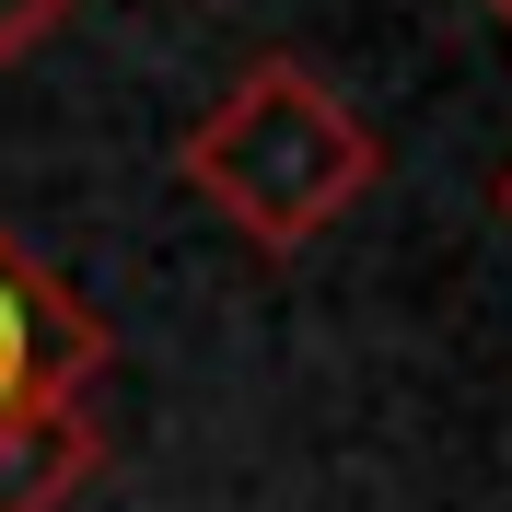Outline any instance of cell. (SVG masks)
<instances>
[{
	"mask_svg": "<svg viewBox=\"0 0 512 512\" xmlns=\"http://www.w3.org/2000/svg\"><path fill=\"white\" fill-rule=\"evenodd\" d=\"M175 175H187L256 256H303L361 187H373V128L326 94L303 59H256L245 82L187 128Z\"/></svg>",
	"mask_w": 512,
	"mask_h": 512,
	"instance_id": "1",
	"label": "cell"
},
{
	"mask_svg": "<svg viewBox=\"0 0 512 512\" xmlns=\"http://www.w3.org/2000/svg\"><path fill=\"white\" fill-rule=\"evenodd\" d=\"M105 373V326L82 315V291L24 256V233H0V419L12 408H59Z\"/></svg>",
	"mask_w": 512,
	"mask_h": 512,
	"instance_id": "2",
	"label": "cell"
},
{
	"mask_svg": "<svg viewBox=\"0 0 512 512\" xmlns=\"http://www.w3.org/2000/svg\"><path fill=\"white\" fill-rule=\"evenodd\" d=\"M94 419H82V396H59V408H12L0 419V512H70V489L94 478Z\"/></svg>",
	"mask_w": 512,
	"mask_h": 512,
	"instance_id": "3",
	"label": "cell"
},
{
	"mask_svg": "<svg viewBox=\"0 0 512 512\" xmlns=\"http://www.w3.org/2000/svg\"><path fill=\"white\" fill-rule=\"evenodd\" d=\"M59 12H70V0H0V59L47 47V35H59Z\"/></svg>",
	"mask_w": 512,
	"mask_h": 512,
	"instance_id": "4",
	"label": "cell"
},
{
	"mask_svg": "<svg viewBox=\"0 0 512 512\" xmlns=\"http://www.w3.org/2000/svg\"><path fill=\"white\" fill-rule=\"evenodd\" d=\"M501 222H512V175H501Z\"/></svg>",
	"mask_w": 512,
	"mask_h": 512,
	"instance_id": "5",
	"label": "cell"
},
{
	"mask_svg": "<svg viewBox=\"0 0 512 512\" xmlns=\"http://www.w3.org/2000/svg\"><path fill=\"white\" fill-rule=\"evenodd\" d=\"M489 12H501V24H512V0H489Z\"/></svg>",
	"mask_w": 512,
	"mask_h": 512,
	"instance_id": "6",
	"label": "cell"
}]
</instances>
